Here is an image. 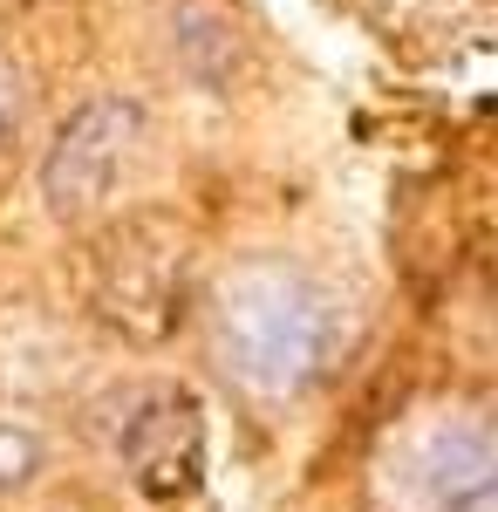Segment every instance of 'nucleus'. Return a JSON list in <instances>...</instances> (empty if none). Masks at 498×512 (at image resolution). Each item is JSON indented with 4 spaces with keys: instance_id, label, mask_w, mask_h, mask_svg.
Segmentation results:
<instances>
[{
    "instance_id": "f257e3e1",
    "label": "nucleus",
    "mask_w": 498,
    "mask_h": 512,
    "mask_svg": "<svg viewBox=\"0 0 498 512\" xmlns=\"http://www.w3.org/2000/svg\"><path fill=\"white\" fill-rule=\"evenodd\" d=\"M342 301L294 260H246L212 294V355L239 390L287 403L328 376Z\"/></svg>"
},
{
    "instance_id": "f03ea898",
    "label": "nucleus",
    "mask_w": 498,
    "mask_h": 512,
    "mask_svg": "<svg viewBox=\"0 0 498 512\" xmlns=\"http://www.w3.org/2000/svg\"><path fill=\"white\" fill-rule=\"evenodd\" d=\"M383 512H498V410H423L376 458Z\"/></svg>"
},
{
    "instance_id": "7ed1b4c3",
    "label": "nucleus",
    "mask_w": 498,
    "mask_h": 512,
    "mask_svg": "<svg viewBox=\"0 0 498 512\" xmlns=\"http://www.w3.org/2000/svg\"><path fill=\"white\" fill-rule=\"evenodd\" d=\"M144 137V117L130 96H89L76 117L55 130L48 158H41V198L55 219H89L116 192L123 164Z\"/></svg>"
},
{
    "instance_id": "20e7f679",
    "label": "nucleus",
    "mask_w": 498,
    "mask_h": 512,
    "mask_svg": "<svg viewBox=\"0 0 498 512\" xmlns=\"http://www.w3.org/2000/svg\"><path fill=\"white\" fill-rule=\"evenodd\" d=\"M198 403L185 390H130L116 396L110 444L123 472L144 492H185L198 478Z\"/></svg>"
},
{
    "instance_id": "39448f33",
    "label": "nucleus",
    "mask_w": 498,
    "mask_h": 512,
    "mask_svg": "<svg viewBox=\"0 0 498 512\" xmlns=\"http://www.w3.org/2000/svg\"><path fill=\"white\" fill-rule=\"evenodd\" d=\"M41 472V437L21 424H0V492H21Z\"/></svg>"
},
{
    "instance_id": "423d86ee",
    "label": "nucleus",
    "mask_w": 498,
    "mask_h": 512,
    "mask_svg": "<svg viewBox=\"0 0 498 512\" xmlns=\"http://www.w3.org/2000/svg\"><path fill=\"white\" fill-rule=\"evenodd\" d=\"M21 130V76H14V62H0V144Z\"/></svg>"
}]
</instances>
